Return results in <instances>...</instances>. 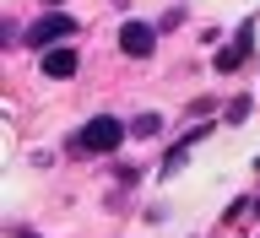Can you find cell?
<instances>
[{"instance_id":"1","label":"cell","mask_w":260,"mask_h":238,"mask_svg":"<svg viewBox=\"0 0 260 238\" xmlns=\"http://www.w3.org/2000/svg\"><path fill=\"white\" fill-rule=\"evenodd\" d=\"M119 141H125V125H119L114 114H92V119L71 135V152H76V157H103V152H119Z\"/></svg>"},{"instance_id":"2","label":"cell","mask_w":260,"mask_h":238,"mask_svg":"<svg viewBox=\"0 0 260 238\" xmlns=\"http://www.w3.org/2000/svg\"><path fill=\"white\" fill-rule=\"evenodd\" d=\"M60 38H76V16L49 6V16H38V22L27 27V49H32V54H44V49H54Z\"/></svg>"},{"instance_id":"3","label":"cell","mask_w":260,"mask_h":238,"mask_svg":"<svg viewBox=\"0 0 260 238\" xmlns=\"http://www.w3.org/2000/svg\"><path fill=\"white\" fill-rule=\"evenodd\" d=\"M119 49H125L130 60H146L157 49V27L152 22H119Z\"/></svg>"},{"instance_id":"4","label":"cell","mask_w":260,"mask_h":238,"mask_svg":"<svg viewBox=\"0 0 260 238\" xmlns=\"http://www.w3.org/2000/svg\"><path fill=\"white\" fill-rule=\"evenodd\" d=\"M76 49H65V44H54V49H44V76H54V81H65V76H76Z\"/></svg>"},{"instance_id":"5","label":"cell","mask_w":260,"mask_h":238,"mask_svg":"<svg viewBox=\"0 0 260 238\" xmlns=\"http://www.w3.org/2000/svg\"><path fill=\"white\" fill-rule=\"evenodd\" d=\"M249 44H255V38H249V22H244V27H239V44H228L222 54H217V71H222V76H233V71L249 60Z\"/></svg>"},{"instance_id":"6","label":"cell","mask_w":260,"mask_h":238,"mask_svg":"<svg viewBox=\"0 0 260 238\" xmlns=\"http://www.w3.org/2000/svg\"><path fill=\"white\" fill-rule=\"evenodd\" d=\"M157 130H162L157 114H141V119H130V135H157Z\"/></svg>"},{"instance_id":"7","label":"cell","mask_w":260,"mask_h":238,"mask_svg":"<svg viewBox=\"0 0 260 238\" xmlns=\"http://www.w3.org/2000/svg\"><path fill=\"white\" fill-rule=\"evenodd\" d=\"M44 6H65V0H44Z\"/></svg>"}]
</instances>
